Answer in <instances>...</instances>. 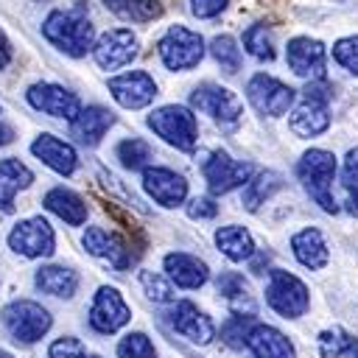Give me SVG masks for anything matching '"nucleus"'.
Returning <instances> with one entry per match:
<instances>
[{
  "mask_svg": "<svg viewBox=\"0 0 358 358\" xmlns=\"http://www.w3.org/2000/svg\"><path fill=\"white\" fill-rule=\"evenodd\" d=\"M115 157L120 159L123 168H129V171H140V168H148L151 145H148L143 137H126V140L117 143Z\"/></svg>",
  "mask_w": 358,
  "mask_h": 358,
  "instance_id": "obj_30",
  "label": "nucleus"
},
{
  "mask_svg": "<svg viewBox=\"0 0 358 358\" xmlns=\"http://www.w3.org/2000/svg\"><path fill=\"white\" fill-rule=\"evenodd\" d=\"M14 187L0 176V213H14Z\"/></svg>",
  "mask_w": 358,
  "mask_h": 358,
  "instance_id": "obj_44",
  "label": "nucleus"
},
{
  "mask_svg": "<svg viewBox=\"0 0 358 358\" xmlns=\"http://www.w3.org/2000/svg\"><path fill=\"white\" fill-rule=\"evenodd\" d=\"M115 126V115L109 112V109H103V106H81V112L76 115V120H70V134L81 143V145H87V148H92V145H98L101 143V137L109 131Z\"/></svg>",
  "mask_w": 358,
  "mask_h": 358,
  "instance_id": "obj_22",
  "label": "nucleus"
},
{
  "mask_svg": "<svg viewBox=\"0 0 358 358\" xmlns=\"http://www.w3.org/2000/svg\"><path fill=\"white\" fill-rule=\"evenodd\" d=\"M266 302L282 319H299L310 305V294H308V285L296 274L271 268L268 282H266Z\"/></svg>",
  "mask_w": 358,
  "mask_h": 358,
  "instance_id": "obj_8",
  "label": "nucleus"
},
{
  "mask_svg": "<svg viewBox=\"0 0 358 358\" xmlns=\"http://www.w3.org/2000/svg\"><path fill=\"white\" fill-rule=\"evenodd\" d=\"M25 101L36 109V112H45L50 117H64L67 123L76 120V115L81 112V98L62 87V84H53V81H36L28 87L25 92Z\"/></svg>",
  "mask_w": 358,
  "mask_h": 358,
  "instance_id": "obj_13",
  "label": "nucleus"
},
{
  "mask_svg": "<svg viewBox=\"0 0 358 358\" xmlns=\"http://www.w3.org/2000/svg\"><path fill=\"white\" fill-rule=\"evenodd\" d=\"M168 322H171V327H173L179 336H185V338L193 341V344H210V341L215 338V324H213V319H210L204 310H199L193 302H187V299L176 302V305L168 310Z\"/></svg>",
  "mask_w": 358,
  "mask_h": 358,
  "instance_id": "obj_19",
  "label": "nucleus"
},
{
  "mask_svg": "<svg viewBox=\"0 0 358 358\" xmlns=\"http://www.w3.org/2000/svg\"><path fill=\"white\" fill-rule=\"evenodd\" d=\"M347 207H350V213H358V190H352L347 196Z\"/></svg>",
  "mask_w": 358,
  "mask_h": 358,
  "instance_id": "obj_47",
  "label": "nucleus"
},
{
  "mask_svg": "<svg viewBox=\"0 0 358 358\" xmlns=\"http://www.w3.org/2000/svg\"><path fill=\"white\" fill-rule=\"evenodd\" d=\"M137 53H140V39L129 28H109L92 45V56H95L98 67H103V70L126 67V64H131V59Z\"/></svg>",
  "mask_w": 358,
  "mask_h": 358,
  "instance_id": "obj_14",
  "label": "nucleus"
},
{
  "mask_svg": "<svg viewBox=\"0 0 358 358\" xmlns=\"http://www.w3.org/2000/svg\"><path fill=\"white\" fill-rule=\"evenodd\" d=\"M90 327L109 336V333H117L120 327H126L131 322V308L126 305L123 294L115 288V285H101L90 302Z\"/></svg>",
  "mask_w": 358,
  "mask_h": 358,
  "instance_id": "obj_11",
  "label": "nucleus"
},
{
  "mask_svg": "<svg viewBox=\"0 0 358 358\" xmlns=\"http://www.w3.org/2000/svg\"><path fill=\"white\" fill-rule=\"evenodd\" d=\"M109 92L123 109H143L157 98V81L145 70H129L109 78Z\"/></svg>",
  "mask_w": 358,
  "mask_h": 358,
  "instance_id": "obj_18",
  "label": "nucleus"
},
{
  "mask_svg": "<svg viewBox=\"0 0 358 358\" xmlns=\"http://www.w3.org/2000/svg\"><path fill=\"white\" fill-rule=\"evenodd\" d=\"M117 358H157V347L145 333L134 330L117 341Z\"/></svg>",
  "mask_w": 358,
  "mask_h": 358,
  "instance_id": "obj_35",
  "label": "nucleus"
},
{
  "mask_svg": "<svg viewBox=\"0 0 358 358\" xmlns=\"http://www.w3.org/2000/svg\"><path fill=\"white\" fill-rule=\"evenodd\" d=\"M140 285H143V291H145V296L148 299H154V302H173V285H171V280L168 277H162V274H157V271H140Z\"/></svg>",
  "mask_w": 358,
  "mask_h": 358,
  "instance_id": "obj_36",
  "label": "nucleus"
},
{
  "mask_svg": "<svg viewBox=\"0 0 358 358\" xmlns=\"http://www.w3.org/2000/svg\"><path fill=\"white\" fill-rule=\"evenodd\" d=\"M333 98V87L324 81H308L302 90V101L294 106L291 112V131L299 137H316L322 131H327L330 126V112L327 103Z\"/></svg>",
  "mask_w": 358,
  "mask_h": 358,
  "instance_id": "obj_3",
  "label": "nucleus"
},
{
  "mask_svg": "<svg viewBox=\"0 0 358 358\" xmlns=\"http://www.w3.org/2000/svg\"><path fill=\"white\" fill-rule=\"evenodd\" d=\"M227 3L229 0H190V11L199 20H210V17H218L227 8Z\"/></svg>",
  "mask_w": 358,
  "mask_h": 358,
  "instance_id": "obj_43",
  "label": "nucleus"
},
{
  "mask_svg": "<svg viewBox=\"0 0 358 358\" xmlns=\"http://www.w3.org/2000/svg\"><path fill=\"white\" fill-rule=\"evenodd\" d=\"M162 268L168 274L171 282H176L179 288H187V291H196L207 282L210 277V268L201 257L190 255V252H168L162 257Z\"/></svg>",
  "mask_w": 358,
  "mask_h": 358,
  "instance_id": "obj_21",
  "label": "nucleus"
},
{
  "mask_svg": "<svg viewBox=\"0 0 358 358\" xmlns=\"http://www.w3.org/2000/svg\"><path fill=\"white\" fill-rule=\"evenodd\" d=\"M215 288L221 296H227L229 302H241V299H249V282L243 280V274L238 271H221L215 277Z\"/></svg>",
  "mask_w": 358,
  "mask_h": 358,
  "instance_id": "obj_37",
  "label": "nucleus"
},
{
  "mask_svg": "<svg viewBox=\"0 0 358 358\" xmlns=\"http://www.w3.org/2000/svg\"><path fill=\"white\" fill-rule=\"evenodd\" d=\"M341 182L347 187V193L358 190V145L347 151L344 157V168H341Z\"/></svg>",
  "mask_w": 358,
  "mask_h": 358,
  "instance_id": "obj_41",
  "label": "nucleus"
},
{
  "mask_svg": "<svg viewBox=\"0 0 358 358\" xmlns=\"http://www.w3.org/2000/svg\"><path fill=\"white\" fill-rule=\"evenodd\" d=\"M31 154H34L36 159H42L50 171L62 173V176H70V173L78 168V154H76V148H73L67 140H62V137H56V134H48V131L36 134V140L31 143Z\"/></svg>",
  "mask_w": 358,
  "mask_h": 358,
  "instance_id": "obj_20",
  "label": "nucleus"
},
{
  "mask_svg": "<svg viewBox=\"0 0 358 358\" xmlns=\"http://www.w3.org/2000/svg\"><path fill=\"white\" fill-rule=\"evenodd\" d=\"M81 243H84V249L92 257H98L101 263H106L115 271H126L131 266V249H129V243L117 232H112V229L87 227L84 235H81Z\"/></svg>",
  "mask_w": 358,
  "mask_h": 358,
  "instance_id": "obj_15",
  "label": "nucleus"
},
{
  "mask_svg": "<svg viewBox=\"0 0 358 358\" xmlns=\"http://www.w3.org/2000/svg\"><path fill=\"white\" fill-rule=\"evenodd\" d=\"M282 187V176L277 171H260L252 173V179L243 185V207L249 213H255L260 204H266V199H271L277 190Z\"/></svg>",
  "mask_w": 358,
  "mask_h": 358,
  "instance_id": "obj_28",
  "label": "nucleus"
},
{
  "mask_svg": "<svg viewBox=\"0 0 358 358\" xmlns=\"http://www.w3.org/2000/svg\"><path fill=\"white\" fill-rule=\"evenodd\" d=\"M84 358H101V355H84Z\"/></svg>",
  "mask_w": 358,
  "mask_h": 358,
  "instance_id": "obj_49",
  "label": "nucleus"
},
{
  "mask_svg": "<svg viewBox=\"0 0 358 358\" xmlns=\"http://www.w3.org/2000/svg\"><path fill=\"white\" fill-rule=\"evenodd\" d=\"M0 322L17 344H36L50 330L53 316L48 308H42L34 299H14V302L3 305Z\"/></svg>",
  "mask_w": 358,
  "mask_h": 358,
  "instance_id": "obj_4",
  "label": "nucleus"
},
{
  "mask_svg": "<svg viewBox=\"0 0 358 358\" xmlns=\"http://www.w3.org/2000/svg\"><path fill=\"white\" fill-rule=\"evenodd\" d=\"M291 252H294V257H296L305 268H310V271L324 268L327 260H330V249H327V243H324V235H322L316 227H305V229L294 232V235H291Z\"/></svg>",
  "mask_w": 358,
  "mask_h": 358,
  "instance_id": "obj_24",
  "label": "nucleus"
},
{
  "mask_svg": "<svg viewBox=\"0 0 358 358\" xmlns=\"http://www.w3.org/2000/svg\"><path fill=\"white\" fill-rule=\"evenodd\" d=\"M112 14H117L120 20L129 22H151L157 17H162V6L159 0H101Z\"/></svg>",
  "mask_w": 358,
  "mask_h": 358,
  "instance_id": "obj_29",
  "label": "nucleus"
},
{
  "mask_svg": "<svg viewBox=\"0 0 358 358\" xmlns=\"http://www.w3.org/2000/svg\"><path fill=\"white\" fill-rule=\"evenodd\" d=\"M34 285L56 299H70L78 291V274L67 266H42L34 274Z\"/></svg>",
  "mask_w": 358,
  "mask_h": 358,
  "instance_id": "obj_26",
  "label": "nucleus"
},
{
  "mask_svg": "<svg viewBox=\"0 0 358 358\" xmlns=\"http://www.w3.org/2000/svg\"><path fill=\"white\" fill-rule=\"evenodd\" d=\"M255 324H257V322H255L252 313H235V316H229V319L224 322V327H221L224 344L232 347V350L246 347V338H249V333H252Z\"/></svg>",
  "mask_w": 358,
  "mask_h": 358,
  "instance_id": "obj_33",
  "label": "nucleus"
},
{
  "mask_svg": "<svg viewBox=\"0 0 358 358\" xmlns=\"http://www.w3.org/2000/svg\"><path fill=\"white\" fill-rule=\"evenodd\" d=\"M42 204L45 210H50L53 215H59L64 224L70 227H81L87 221V204L84 199L70 190V187H50L45 196H42Z\"/></svg>",
  "mask_w": 358,
  "mask_h": 358,
  "instance_id": "obj_25",
  "label": "nucleus"
},
{
  "mask_svg": "<svg viewBox=\"0 0 358 358\" xmlns=\"http://www.w3.org/2000/svg\"><path fill=\"white\" fill-rule=\"evenodd\" d=\"M201 173H204V182H207L210 193L224 196L235 187H243L252 179L255 168L249 162H241V159L229 157L227 151H210L207 159L201 162Z\"/></svg>",
  "mask_w": 358,
  "mask_h": 358,
  "instance_id": "obj_10",
  "label": "nucleus"
},
{
  "mask_svg": "<svg viewBox=\"0 0 358 358\" xmlns=\"http://www.w3.org/2000/svg\"><path fill=\"white\" fill-rule=\"evenodd\" d=\"M11 140H14V129L0 120V145H6V143H11Z\"/></svg>",
  "mask_w": 358,
  "mask_h": 358,
  "instance_id": "obj_46",
  "label": "nucleus"
},
{
  "mask_svg": "<svg viewBox=\"0 0 358 358\" xmlns=\"http://www.w3.org/2000/svg\"><path fill=\"white\" fill-rule=\"evenodd\" d=\"M48 358H84V347L73 336H62L48 347Z\"/></svg>",
  "mask_w": 358,
  "mask_h": 358,
  "instance_id": "obj_40",
  "label": "nucleus"
},
{
  "mask_svg": "<svg viewBox=\"0 0 358 358\" xmlns=\"http://www.w3.org/2000/svg\"><path fill=\"white\" fill-rule=\"evenodd\" d=\"M190 106L199 109L201 115H210L227 131H232L243 117L241 98L232 90H227L221 84H213V81H204L190 92Z\"/></svg>",
  "mask_w": 358,
  "mask_h": 358,
  "instance_id": "obj_7",
  "label": "nucleus"
},
{
  "mask_svg": "<svg viewBox=\"0 0 358 358\" xmlns=\"http://www.w3.org/2000/svg\"><path fill=\"white\" fill-rule=\"evenodd\" d=\"M210 53H213V59L221 64V70H227V73L241 70V48H238V42H235L229 34L215 36V39L210 42Z\"/></svg>",
  "mask_w": 358,
  "mask_h": 358,
  "instance_id": "obj_34",
  "label": "nucleus"
},
{
  "mask_svg": "<svg viewBox=\"0 0 358 358\" xmlns=\"http://www.w3.org/2000/svg\"><path fill=\"white\" fill-rule=\"evenodd\" d=\"M215 246L218 252L232 260V263H241V260H249L255 255V238L246 227H238V224H227V227H218L215 229Z\"/></svg>",
  "mask_w": 358,
  "mask_h": 358,
  "instance_id": "obj_27",
  "label": "nucleus"
},
{
  "mask_svg": "<svg viewBox=\"0 0 358 358\" xmlns=\"http://www.w3.org/2000/svg\"><path fill=\"white\" fill-rule=\"evenodd\" d=\"M0 358H14L11 352H6V350H0Z\"/></svg>",
  "mask_w": 358,
  "mask_h": 358,
  "instance_id": "obj_48",
  "label": "nucleus"
},
{
  "mask_svg": "<svg viewBox=\"0 0 358 358\" xmlns=\"http://www.w3.org/2000/svg\"><path fill=\"white\" fill-rule=\"evenodd\" d=\"M246 347L255 358H296V347L291 344V338L271 324H255Z\"/></svg>",
  "mask_w": 358,
  "mask_h": 358,
  "instance_id": "obj_23",
  "label": "nucleus"
},
{
  "mask_svg": "<svg viewBox=\"0 0 358 358\" xmlns=\"http://www.w3.org/2000/svg\"><path fill=\"white\" fill-rule=\"evenodd\" d=\"M8 62H11V42H8V36H6L3 28H0V70H3Z\"/></svg>",
  "mask_w": 358,
  "mask_h": 358,
  "instance_id": "obj_45",
  "label": "nucleus"
},
{
  "mask_svg": "<svg viewBox=\"0 0 358 358\" xmlns=\"http://www.w3.org/2000/svg\"><path fill=\"white\" fill-rule=\"evenodd\" d=\"M0 176H3L14 190L31 187V182H34V171H31L25 162H20L17 157H6V159L0 162Z\"/></svg>",
  "mask_w": 358,
  "mask_h": 358,
  "instance_id": "obj_38",
  "label": "nucleus"
},
{
  "mask_svg": "<svg viewBox=\"0 0 358 358\" xmlns=\"http://www.w3.org/2000/svg\"><path fill=\"white\" fill-rule=\"evenodd\" d=\"M148 129L179 151H193L199 140L196 115L182 103H165L148 115Z\"/></svg>",
  "mask_w": 358,
  "mask_h": 358,
  "instance_id": "obj_5",
  "label": "nucleus"
},
{
  "mask_svg": "<svg viewBox=\"0 0 358 358\" xmlns=\"http://www.w3.org/2000/svg\"><path fill=\"white\" fill-rule=\"evenodd\" d=\"M324 45L319 39H310V36H294L288 39V48H285V62L288 67L299 76V78H308V81H324L327 78V70H324Z\"/></svg>",
  "mask_w": 358,
  "mask_h": 358,
  "instance_id": "obj_17",
  "label": "nucleus"
},
{
  "mask_svg": "<svg viewBox=\"0 0 358 358\" xmlns=\"http://www.w3.org/2000/svg\"><path fill=\"white\" fill-rule=\"evenodd\" d=\"M42 36L56 50H62L64 56H73V59L87 56L95 45V28L87 17L84 6L53 8L42 22Z\"/></svg>",
  "mask_w": 358,
  "mask_h": 358,
  "instance_id": "obj_1",
  "label": "nucleus"
},
{
  "mask_svg": "<svg viewBox=\"0 0 358 358\" xmlns=\"http://www.w3.org/2000/svg\"><path fill=\"white\" fill-rule=\"evenodd\" d=\"M243 48L260 62H271L274 59V42H271V34H268V28L263 22H255V25H249L243 31Z\"/></svg>",
  "mask_w": 358,
  "mask_h": 358,
  "instance_id": "obj_32",
  "label": "nucleus"
},
{
  "mask_svg": "<svg viewBox=\"0 0 358 358\" xmlns=\"http://www.w3.org/2000/svg\"><path fill=\"white\" fill-rule=\"evenodd\" d=\"M215 213H218V204H215L210 196H196V199L187 201V215H190V218L204 221V218H213Z\"/></svg>",
  "mask_w": 358,
  "mask_h": 358,
  "instance_id": "obj_42",
  "label": "nucleus"
},
{
  "mask_svg": "<svg viewBox=\"0 0 358 358\" xmlns=\"http://www.w3.org/2000/svg\"><path fill=\"white\" fill-rule=\"evenodd\" d=\"M8 249L20 257H28V260L50 257L56 252V232L42 215L22 218L8 232Z\"/></svg>",
  "mask_w": 358,
  "mask_h": 358,
  "instance_id": "obj_9",
  "label": "nucleus"
},
{
  "mask_svg": "<svg viewBox=\"0 0 358 358\" xmlns=\"http://www.w3.org/2000/svg\"><path fill=\"white\" fill-rule=\"evenodd\" d=\"M157 53L162 59V64L173 73L190 70L204 59V39L201 34L185 28V25H171L159 42H157Z\"/></svg>",
  "mask_w": 358,
  "mask_h": 358,
  "instance_id": "obj_6",
  "label": "nucleus"
},
{
  "mask_svg": "<svg viewBox=\"0 0 358 358\" xmlns=\"http://www.w3.org/2000/svg\"><path fill=\"white\" fill-rule=\"evenodd\" d=\"M333 59L352 76H358V36H341L333 45Z\"/></svg>",
  "mask_w": 358,
  "mask_h": 358,
  "instance_id": "obj_39",
  "label": "nucleus"
},
{
  "mask_svg": "<svg viewBox=\"0 0 358 358\" xmlns=\"http://www.w3.org/2000/svg\"><path fill=\"white\" fill-rule=\"evenodd\" d=\"M143 190L159 204V207H179L187 199V179L171 168L162 165H148L143 168Z\"/></svg>",
  "mask_w": 358,
  "mask_h": 358,
  "instance_id": "obj_16",
  "label": "nucleus"
},
{
  "mask_svg": "<svg viewBox=\"0 0 358 358\" xmlns=\"http://www.w3.org/2000/svg\"><path fill=\"white\" fill-rule=\"evenodd\" d=\"M246 98H249V103H252L260 115H266V117H280V115H285V112L294 106L296 92H294L288 84H282L280 78L266 76V73H257V76H252L249 84H246Z\"/></svg>",
  "mask_w": 358,
  "mask_h": 358,
  "instance_id": "obj_12",
  "label": "nucleus"
},
{
  "mask_svg": "<svg viewBox=\"0 0 358 358\" xmlns=\"http://www.w3.org/2000/svg\"><path fill=\"white\" fill-rule=\"evenodd\" d=\"M296 176L302 182V187L308 190V196L324 210V213H338V204L330 193L333 176H336V157L324 148H310L299 157L296 162Z\"/></svg>",
  "mask_w": 358,
  "mask_h": 358,
  "instance_id": "obj_2",
  "label": "nucleus"
},
{
  "mask_svg": "<svg viewBox=\"0 0 358 358\" xmlns=\"http://www.w3.org/2000/svg\"><path fill=\"white\" fill-rule=\"evenodd\" d=\"M358 338H352L344 327H327L319 333L316 344H319V352L322 358H341V355H350L352 347H355Z\"/></svg>",
  "mask_w": 358,
  "mask_h": 358,
  "instance_id": "obj_31",
  "label": "nucleus"
}]
</instances>
